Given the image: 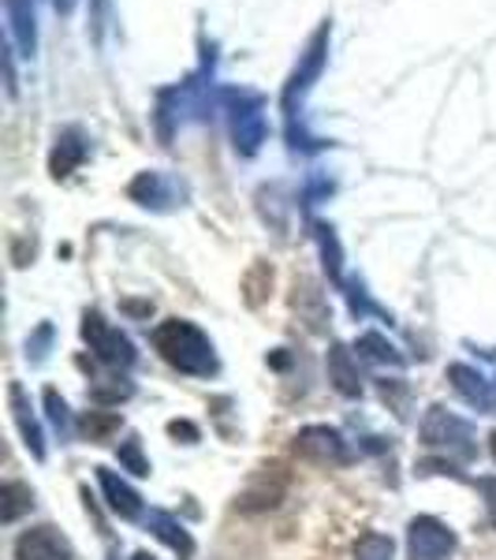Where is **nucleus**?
<instances>
[{"instance_id": "6ab92c4d", "label": "nucleus", "mask_w": 496, "mask_h": 560, "mask_svg": "<svg viewBox=\"0 0 496 560\" xmlns=\"http://www.w3.org/2000/svg\"><path fill=\"white\" fill-rule=\"evenodd\" d=\"M269 288H273V269L255 266V273L247 277V303L261 306V303H265V295H269Z\"/></svg>"}, {"instance_id": "b1692460", "label": "nucleus", "mask_w": 496, "mask_h": 560, "mask_svg": "<svg viewBox=\"0 0 496 560\" xmlns=\"http://www.w3.org/2000/svg\"><path fill=\"white\" fill-rule=\"evenodd\" d=\"M489 448H493V459H496V433H493V438H489Z\"/></svg>"}, {"instance_id": "20e7f679", "label": "nucleus", "mask_w": 496, "mask_h": 560, "mask_svg": "<svg viewBox=\"0 0 496 560\" xmlns=\"http://www.w3.org/2000/svg\"><path fill=\"white\" fill-rule=\"evenodd\" d=\"M83 340L90 345V351L113 370H128V366H134V359H139V351H134L131 340L123 337L120 329H113V325L94 311L83 318Z\"/></svg>"}, {"instance_id": "9b49d317", "label": "nucleus", "mask_w": 496, "mask_h": 560, "mask_svg": "<svg viewBox=\"0 0 496 560\" xmlns=\"http://www.w3.org/2000/svg\"><path fill=\"white\" fill-rule=\"evenodd\" d=\"M329 382L340 396H347V400H358V396H363V377H358L355 359H351V351L344 345L329 348Z\"/></svg>"}, {"instance_id": "9d476101", "label": "nucleus", "mask_w": 496, "mask_h": 560, "mask_svg": "<svg viewBox=\"0 0 496 560\" xmlns=\"http://www.w3.org/2000/svg\"><path fill=\"white\" fill-rule=\"evenodd\" d=\"M97 471V482H102V493H105V504L113 516L120 520H139L142 516V497L134 486L123 482L116 471H108V467H94Z\"/></svg>"}, {"instance_id": "2eb2a0df", "label": "nucleus", "mask_w": 496, "mask_h": 560, "mask_svg": "<svg viewBox=\"0 0 496 560\" xmlns=\"http://www.w3.org/2000/svg\"><path fill=\"white\" fill-rule=\"evenodd\" d=\"M116 459H120L123 471H131V475H139V478H146V475H150V459L142 456L139 433H128V438H123L120 445H116Z\"/></svg>"}, {"instance_id": "dca6fc26", "label": "nucleus", "mask_w": 496, "mask_h": 560, "mask_svg": "<svg viewBox=\"0 0 496 560\" xmlns=\"http://www.w3.org/2000/svg\"><path fill=\"white\" fill-rule=\"evenodd\" d=\"M355 560H395V541L381 530H369V535L358 538Z\"/></svg>"}, {"instance_id": "f257e3e1", "label": "nucleus", "mask_w": 496, "mask_h": 560, "mask_svg": "<svg viewBox=\"0 0 496 560\" xmlns=\"http://www.w3.org/2000/svg\"><path fill=\"white\" fill-rule=\"evenodd\" d=\"M153 348L157 355L165 359L168 366H176L179 374H191V377H213L221 363H216V351L213 340L205 337L198 325L184 322V318H168L153 329Z\"/></svg>"}, {"instance_id": "423d86ee", "label": "nucleus", "mask_w": 496, "mask_h": 560, "mask_svg": "<svg viewBox=\"0 0 496 560\" xmlns=\"http://www.w3.org/2000/svg\"><path fill=\"white\" fill-rule=\"evenodd\" d=\"M295 453L310 459V464H329V467L351 464L347 438L336 427H303L295 433Z\"/></svg>"}, {"instance_id": "6e6552de", "label": "nucleus", "mask_w": 496, "mask_h": 560, "mask_svg": "<svg viewBox=\"0 0 496 560\" xmlns=\"http://www.w3.org/2000/svg\"><path fill=\"white\" fill-rule=\"evenodd\" d=\"M8 408H12V419H15V430H20L23 445L31 448L34 459H45V433H42V422L38 415L31 408V396L20 382L8 385Z\"/></svg>"}, {"instance_id": "412c9836", "label": "nucleus", "mask_w": 496, "mask_h": 560, "mask_svg": "<svg viewBox=\"0 0 496 560\" xmlns=\"http://www.w3.org/2000/svg\"><path fill=\"white\" fill-rule=\"evenodd\" d=\"M168 433H173L176 441H184V445H194V441L202 438L194 422H187V419H173V422H168Z\"/></svg>"}, {"instance_id": "1a4fd4ad", "label": "nucleus", "mask_w": 496, "mask_h": 560, "mask_svg": "<svg viewBox=\"0 0 496 560\" xmlns=\"http://www.w3.org/2000/svg\"><path fill=\"white\" fill-rule=\"evenodd\" d=\"M448 382L474 411H496V382H489L485 374H477L474 366L452 363L448 366Z\"/></svg>"}, {"instance_id": "0eeeda50", "label": "nucleus", "mask_w": 496, "mask_h": 560, "mask_svg": "<svg viewBox=\"0 0 496 560\" xmlns=\"http://www.w3.org/2000/svg\"><path fill=\"white\" fill-rule=\"evenodd\" d=\"M15 560H75V546L52 523H38L15 538Z\"/></svg>"}, {"instance_id": "f03ea898", "label": "nucleus", "mask_w": 496, "mask_h": 560, "mask_svg": "<svg viewBox=\"0 0 496 560\" xmlns=\"http://www.w3.org/2000/svg\"><path fill=\"white\" fill-rule=\"evenodd\" d=\"M422 445L433 448V453H445V456H459V459H474L477 456V438L474 427L467 419H459L448 408L433 404V408L422 415V427H418Z\"/></svg>"}, {"instance_id": "5701e85b", "label": "nucleus", "mask_w": 496, "mask_h": 560, "mask_svg": "<svg viewBox=\"0 0 496 560\" xmlns=\"http://www.w3.org/2000/svg\"><path fill=\"white\" fill-rule=\"evenodd\" d=\"M131 560H157V557H153V553H146V549H139V553H134Z\"/></svg>"}, {"instance_id": "aec40b11", "label": "nucleus", "mask_w": 496, "mask_h": 560, "mask_svg": "<svg viewBox=\"0 0 496 560\" xmlns=\"http://www.w3.org/2000/svg\"><path fill=\"white\" fill-rule=\"evenodd\" d=\"M49 340H52V329L42 325V329L31 337V345H26V359H31V363H42V359L49 355Z\"/></svg>"}, {"instance_id": "f3484780", "label": "nucleus", "mask_w": 496, "mask_h": 560, "mask_svg": "<svg viewBox=\"0 0 496 560\" xmlns=\"http://www.w3.org/2000/svg\"><path fill=\"white\" fill-rule=\"evenodd\" d=\"M123 427V419L116 411H86V419H83V433L90 441H108L113 433H120Z\"/></svg>"}, {"instance_id": "39448f33", "label": "nucleus", "mask_w": 496, "mask_h": 560, "mask_svg": "<svg viewBox=\"0 0 496 560\" xmlns=\"http://www.w3.org/2000/svg\"><path fill=\"white\" fill-rule=\"evenodd\" d=\"M456 530L437 516H414L408 527V560H448L456 553Z\"/></svg>"}, {"instance_id": "ddd939ff", "label": "nucleus", "mask_w": 496, "mask_h": 560, "mask_svg": "<svg viewBox=\"0 0 496 560\" xmlns=\"http://www.w3.org/2000/svg\"><path fill=\"white\" fill-rule=\"evenodd\" d=\"M34 509V493H31V486H23V482H4L0 486V520L12 527L15 520L23 516V512H31Z\"/></svg>"}, {"instance_id": "4468645a", "label": "nucleus", "mask_w": 496, "mask_h": 560, "mask_svg": "<svg viewBox=\"0 0 496 560\" xmlns=\"http://www.w3.org/2000/svg\"><path fill=\"white\" fill-rule=\"evenodd\" d=\"M358 359H366V363H377V366H395L400 370L408 359L395 351L389 340L381 337V332H366V337H358Z\"/></svg>"}, {"instance_id": "f8f14e48", "label": "nucleus", "mask_w": 496, "mask_h": 560, "mask_svg": "<svg viewBox=\"0 0 496 560\" xmlns=\"http://www.w3.org/2000/svg\"><path fill=\"white\" fill-rule=\"evenodd\" d=\"M146 527H150L161 541H165V546L173 549V553H176L179 560H191V557H194V538H191V530H187L176 516H168V512H150Z\"/></svg>"}, {"instance_id": "7ed1b4c3", "label": "nucleus", "mask_w": 496, "mask_h": 560, "mask_svg": "<svg viewBox=\"0 0 496 560\" xmlns=\"http://www.w3.org/2000/svg\"><path fill=\"white\" fill-rule=\"evenodd\" d=\"M287 486H292V475H287L284 464H261L255 475L247 478V486L236 497V509L243 516H258V512H273L276 504L284 501Z\"/></svg>"}, {"instance_id": "a211bd4d", "label": "nucleus", "mask_w": 496, "mask_h": 560, "mask_svg": "<svg viewBox=\"0 0 496 560\" xmlns=\"http://www.w3.org/2000/svg\"><path fill=\"white\" fill-rule=\"evenodd\" d=\"M42 400H45V411H49V422H52V427H57L60 438H71V411H68V404H64V396H60L57 388H45Z\"/></svg>"}, {"instance_id": "4be33fe9", "label": "nucleus", "mask_w": 496, "mask_h": 560, "mask_svg": "<svg viewBox=\"0 0 496 560\" xmlns=\"http://www.w3.org/2000/svg\"><path fill=\"white\" fill-rule=\"evenodd\" d=\"M477 490L485 493V509H489V523L496 527V478H477Z\"/></svg>"}]
</instances>
